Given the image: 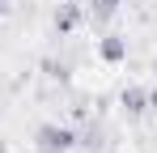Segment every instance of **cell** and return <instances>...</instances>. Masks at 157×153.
I'll return each mask as SVG.
<instances>
[{"mask_svg":"<svg viewBox=\"0 0 157 153\" xmlns=\"http://www.w3.org/2000/svg\"><path fill=\"white\" fill-rule=\"evenodd\" d=\"M0 13H4V0H0Z\"/></svg>","mask_w":157,"mask_h":153,"instance_id":"6","label":"cell"},{"mask_svg":"<svg viewBox=\"0 0 157 153\" xmlns=\"http://www.w3.org/2000/svg\"><path fill=\"white\" fill-rule=\"evenodd\" d=\"M123 111L128 115H144L149 111V89H123Z\"/></svg>","mask_w":157,"mask_h":153,"instance_id":"4","label":"cell"},{"mask_svg":"<svg viewBox=\"0 0 157 153\" xmlns=\"http://www.w3.org/2000/svg\"><path fill=\"white\" fill-rule=\"evenodd\" d=\"M149 115L157 119V89H149Z\"/></svg>","mask_w":157,"mask_h":153,"instance_id":"5","label":"cell"},{"mask_svg":"<svg viewBox=\"0 0 157 153\" xmlns=\"http://www.w3.org/2000/svg\"><path fill=\"white\" fill-rule=\"evenodd\" d=\"M72 145H77V136L68 128H59V124H43L38 128V149L43 153H68Z\"/></svg>","mask_w":157,"mask_h":153,"instance_id":"1","label":"cell"},{"mask_svg":"<svg viewBox=\"0 0 157 153\" xmlns=\"http://www.w3.org/2000/svg\"><path fill=\"white\" fill-rule=\"evenodd\" d=\"M98 55H102L106 64H123V60H128V38H119V34H106L102 43H98Z\"/></svg>","mask_w":157,"mask_h":153,"instance_id":"2","label":"cell"},{"mask_svg":"<svg viewBox=\"0 0 157 153\" xmlns=\"http://www.w3.org/2000/svg\"><path fill=\"white\" fill-rule=\"evenodd\" d=\"M0 153H9V149H4V145H0Z\"/></svg>","mask_w":157,"mask_h":153,"instance_id":"7","label":"cell"},{"mask_svg":"<svg viewBox=\"0 0 157 153\" xmlns=\"http://www.w3.org/2000/svg\"><path fill=\"white\" fill-rule=\"evenodd\" d=\"M153 73H157V64H153Z\"/></svg>","mask_w":157,"mask_h":153,"instance_id":"8","label":"cell"},{"mask_svg":"<svg viewBox=\"0 0 157 153\" xmlns=\"http://www.w3.org/2000/svg\"><path fill=\"white\" fill-rule=\"evenodd\" d=\"M119 4H123V0H89V22H94V26H106L115 13H119Z\"/></svg>","mask_w":157,"mask_h":153,"instance_id":"3","label":"cell"}]
</instances>
